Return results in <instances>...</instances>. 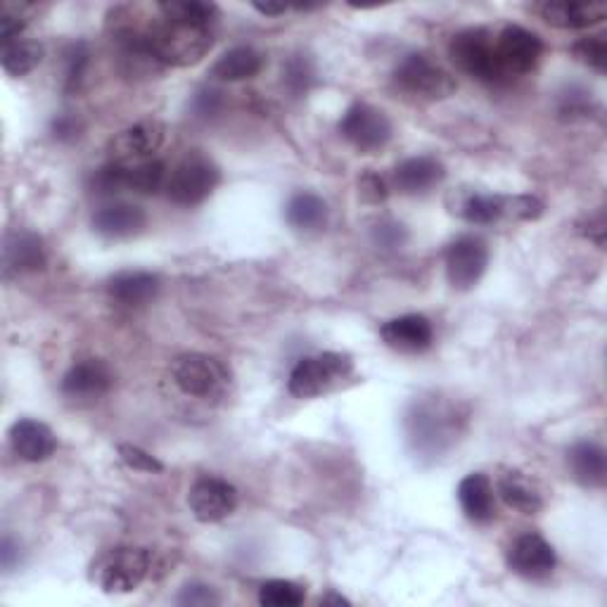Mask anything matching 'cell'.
Masks as SVG:
<instances>
[{
  "label": "cell",
  "mask_w": 607,
  "mask_h": 607,
  "mask_svg": "<svg viewBox=\"0 0 607 607\" xmlns=\"http://www.w3.org/2000/svg\"><path fill=\"white\" fill-rule=\"evenodd\" d=\"M285 219L295 231H321L328 223V204L313 193H297L285 206Z\"/></svg>",
  "instance_id": "obj_27"
},
{
  "label": "cell",
  "mask_w": 607,
  "mask_h": 607,
  "mask_svg": "<svg viewBox=\"0 0 607 607\" xmlns=\"http://www.w3.org/2000/svg\"><path fill=\"white\" fill-rule=\"evenodd\" d=\"M88 62H90V53H88V45L84 41L72 43L67 47L65 51V90L67 93H76L78 88H82Z\"/></svg>",
  "instance_id": "obj_34"
},
{
  "label": "cell",
  "mask_w": 607,
  "mask_h": 607,
  "mask_svg": "<svg viewBox=\"0 0 607 607\" xmlns=\"http://www.w3.org/2000/svg\"><path fill=\"white\" fill-rule=\"evenodd\" d=\"M588 239H594V243L598 245V247H603L605 245V214L600 212V214H596V216H590L588 221H586V228L582 231Z\"/></svg>",
  "instance_id": "obj_43"
},
{
  "label": "cell",
  "mask_w": 607,
  "mask_h": 607,
  "mask_svg": "<svg viewBox=\"0 0 607 607\" xmlns=\"http://www.w3.org/2000/svg\"><path fill=\"white\" fill-rule=\"evenodd\" d=\"M150 574V553L136 546H119L103 553L90 567V582L103 594H131Z\"/></svg>",
  "instance_id": "obj_2"
},
{
  "label": "cell",
  "mask_w": 607,
  "mask_h": 607,
  "mask_svg": "<svg viewBox=\"0 0 607 607\" xmlns=\"http://www.w3.org/2000/svg\"><path fill=\"white\" fill-rule=\"evenodd\" d=\"M221 90H214V88H202L195 93L193 98V115L198 119H212L216 117L221 107H223V98H221Z\"/></svg>",
  "instance_id": "obj_39"
},
{
  "label": "cell",
  "mask_w": 607,
  "mask_h": 607,
  "mask_svg": "<svg viewBox=\"0 0 607 607\" xmlns=\"http://www.w3.org/2000/svg\"><path fill=\"white\" fill-rule=\"evenodd\" d=\"M93 231L109 239H129L148 226V214L142 206L131 202L103 204L90 219Z\"/></svg>",
  "instance_id": "obj_18"
},
{
  "label": "cell",
  "mask_w": 607,
  "mask_h": 607,
  "mask_svg": "<svg viewBox=\"0 0 607 607\" xmlns=\"http://www.w3.org/2000/svg\"><path fill=\"white\" fill-rule=\"evenodd\" d=\"M167 164L162 159H146V162L124 164L126 193L136 195H157L167 188Z\"/></svg>",
  "instance_id": "obj_28"
},
{
  "label": "cell",
  "mask_w": 607,
  "mask_h": 607,
  "mask_svg": "<svg viewBox=\"0 0 607 607\" xmlns=\"http://www.w3.org/2000/svg\"><path fill=\"white\" fill-rule=\"evenodd\" d=\"M221 183V171L204 155H188L173 167L167 179V198L179 206H195L210 198Z\"/></svg>",
  "instance_id": "obj_5"
},
{
  "label": "cell",
  "mask_w": 607,
  "mask_h": 607,
  "mask_svg": "<svg viewBox=\"0 0 607 607\" xmlns=\"http://www.w3.org/2000/svg\"><path fill=\"white\" fill-rule=\"evenodd\" d=\"M555 551L541 534H522L508 549V567L524 579H543L555 569Z\"/></svg>",
  "instance_id": "obj_15"
},
{
  "label": "cell",
  "mask_w": 607,
  "mask_h": 607,
  "mask_svg": "<svg viewBox=\"0 0 607 607\" xmlns=\"http://www.w3.org/2000/svg\"><path fill=\"white\" fill-rule=\"evenodd\" d=\"M111 41H115L117 47L119 72L126 78H134V82L142 78V82H148V78H155L167 70L150 51L146 29H138L134 24H117Z\"/></svg>",
  "instance_id": "obj_11"
},
{
  "label": "cell",
  "mask_w": 607,
  "mask_h": 607,
  "mask_svg": "<svg viewBox=\"0 0 607 607\" xmlns=\"http://www.w3.org/2000/svg\"><path fill=\"white\" fill-rule=\"evenodd\" d=\"M10 446L26 462H43L57 451V437L51 427L39 420L22 418L10 427Z\"/></svg>",
  "instance_id": "obj_19"
},
{
  "label": "cell",
  "mask_w": 607,
  "mask_h": 607,
  "mask_svg": "<svg viewBox=\"0 0 607 607\" xmlns=\"http://www.w3.org/2000/svg\"><path fill=\"white\" fill-rule=\"evenodd\" d=\"M264 70V55L252 45H237L233 51L223 53L216 65L212 67V76L216 82H249Z\"/></svg>",
  "instance_id": "obj_25"
},
{
  "label": "cell",
  "mask_w": 607,
  "mask_h": 607,
  "mask_svg": "<svg viewBox=\"0 0 607 607\" xmlns=\"http://www.w3.org/2000/svg\"><path fill=\"white\" fill-rule=\"evenodd\" d=\"M499 497L508 508L518 510L522 515H536L543 508V497L534 479L526 477L520 470H503L499 475Z\"/></svg>",
  "instance_id": "obj_24"
},
{
  "label": "cell",
  "mask_w": 607,
  "mask_h": 607,
  "mask_svg": "<svg viewBox=\"0 0 607 607\" xmlns=\"http://www.w3.org/2000/svg\"><path fill=\"white\" fill-rule=\"evenodd\" d=\"M493 47H497L499 65L508 84L534 72L543 55L541 39L518 24H505L501 31H497L493 34Z\"/></svg>",
  "instance_id": "obj_9"
},
{
  "label": "cell",
  "mask_w": 607,
  "mask_h": 607,
  "mask_svg": "<svg viewBox=\"0 0 607 607\" xmlns=\"http://www.w3.org/2000/svg\"><path fill=\"white\" fill-rule=\"evenodd\" d=\"M307 600L303 586L287 579H270L259 588V603L264 607H299Z\"/></svg>",
  "instance_id": "obj_33"
},
{
  "label": "cell",
  "mask_w": 607,
  "mask_h": 607,
  "mask_svg": "<svg viewBox=\"0 0 607 607\" xmlns=\"http://www.w3.org/2000/svg\"><path fill=\"white\" fill-rule=\"evenodd\" d=\"M394 82L404 93L425 100H444L458 88L456 78L449 72L418 53L406 55L398 62V67L394 70Z\"/></svg>",
  "instance_id": "obj_7"
},
{
  "label": "cell",
  "mask_w": 607,
  "mask_h": 607,
  "mask_svg": "<svg viewBox=\"0 0 607 607\" xmlns=\"http://www.w3.org/2000/svg\"><path fill=\"white\" fill-rule=\"evenodd\" d=\"M321 603L323 605H349V600L347 598H342V596H334V594H330V596H326V598H321Z\"/></svg>",
  "instance_id": "obj_46"
},
{
  "label": "cell",
  "mask_w": 607,
  "mask_h": 607,
  "mask_svg": "<svg viewBox=\"0 0 607 607\" xmlns=\"http://www.w3.org/2000/svg\"><path fill=\"white\" fill-rule=\"evenodd\" d=\"M446 278L456 290H472L489 266V247L482 237L460 235L444 254Z\"/></svg>",
  "instance_id": "obj_10"
},
{
  "label": "cell",
  "mask_w": 607,
  "mask_h": 607,
  "mask_svg": "<svg viewBox=\"0 0 607 607\" xmlns=\"http://www.w3.org/2000/svg\"><path fill=\"white\" fill-rule=\"evenodd\" d=\"M572 55L577 57V62H582V65H586L588 70H594L598 74L607 72V41H605V36L579 39L572 45Z\"/></svg>",
  "instance_id": "obj_35"
},
{
  "label": "cell",
  "mask_w": 607,
  "mask_h": 607,
  "mask_svg": "<svg viewBox=\"0 0 607 607\" xmlns=\"http://www.w3.org/2000/svg\"><path fill=\"white\" fill-rule=\"evenodd\" d=\"M254 10L266 14V18H280V14L287 12L285 3H254Z\"/></svg>",
  "instance_id": "obj_44"
},
{
  "label": "cell",
  "mask_w": 607,
  "mask_h": 607,
  "mask_svg": "<svg viewBox=\"0 0 607 607\" xmlns=\"http://www.w3.org/2000/svg\"><path fill=\"white\" fill-rule=\"evenodd\" d=\"M380 338L390 349L402 351V354H420V351L433 347L435 330L425 316L406 313L382 326Z\"/></svg>",
  "instance_id": "obj_17"
},
{
  "label": "cell",
  "mask_w": 607,
  "mask_h": 607,
  "mask_svg": "<svg viewBox=\"0 0 607 607\" xmlns=\"http://www.w3.org/2000/svg\"><path fill=\"white\" fill-rule=\"evenodd\" d=\"M446 179V169L439 159L429 155L408 157L394 169V185L404 195H425Z\"/></svg>",
  "instance_id": "obj_20"
},
{
  "label": "cell",
  "mask_w": 607,
  "mask_h": 607,
  "mask_svg": "<svg viewBox=\"0 0 607 607\" xmlns=\"http://www.w3.org/2000/svg\"><path fill=\"white\" fill-rule=\"evenodd\" d=\"M51 134L57 140H74L78 136V121L72 115H60L51 124Z\"/></svg>",
  "instance_id": "obj_42"
},
{
  "label": "cell",
  "mask_w": 607,
  "mask_h": 607,
  "mask_svg": "<svg viewBox=\"0 0 607 607\" xmlns=\"http://www.w3.org/2000/svg\"><path fill=\"white\" fill-rule=\"evenodd\" d=\"M0 62H3L6 74L22 78L34 72L43 62V45L31 39H18L8 45H3V53H0Z\"/></svg>",
  "instance_id": "obj_30"
},
{
  "label": "cell",
  "mask_w": 607,
  "mask_h": 607,
  "mask_svg": "<svg viewBox=\"0 0 607 607\" xmlns=\"http://www.w3.org/2000/svg\"><path fill=\"white\" fill-rule=\"evenodd\" d=\"M3 264L8 276L36 274V270H43L47 264L43 239L36 233H29V231L8 233L6 247H3Z\"/></svg>",
  "instance_id": "obj_21"
},
{
  "label": "cell",
  "mask_w": 607,
  "mask_h": 607,
  "mask_svg": "<svg viewBox=\"0 0 607 607\" xmlns=\"http://www.w3.org/2000/svg\"><path fill=\"white\" fill-rule=\"evenodd\" d=\"M107 292L121 307H146L159 295V278L148 270H124L109 278Z\"/></svg>",
  "instance_id": "obj_23"
},
{
  "label": "cell",
  "mask_w": 607,
  "mask_h": 607,
  "mask_svg": "<svg viewBox=\"0 0 607 607\" xmlns=\"http://www.w3.org/2000/svg\"><path fill=\"white\" fill-rule=\"evenodd\" d=\"M167 126L157 119H142L136 121L129 129H124L115 140L109 142L111 162L134 164L146 162V159H155V152L164 146Z\"/></svg>",
  "instance_id": "obj_12"
},
{
  "label": "cell",
  "mask_w": 607,
  "mask_h": 607,
  "mask_svg": "<svg viewBox=\"0 0 607 607\" xmlns=\"http://www.w3.org/2000/svg\"><path fill=\"white\" fill-rule=\"evenodd\" d=\"M567 466L572 477L582 487H603L607 475V462L603 446L596 441H579L574 444L567 454Z\"/></svg>",
  "instance_id": "obj_26"
},
{
  "label": "cell",
  "mask_w": 607,
  "mask_h": 607,
  "mask_svg": "<svg viewBox=\"0 0 607 607\" xmlns=\"http://www.w3.org/2000/svg\"><path fill=\"white\" fill-rule=\"evenodd\" d=\"M454 212L477 226H487V223L499 221L503 216V198L501 195H484V193H466L460 195L454 204Z\"/></svg>",
  "instance_id": "obj_31"
},
{
  "label": "cell",
  "mask_w": 607,
  "mask_h": 607,
  "mask_svg": "<svg viewBox=\"0 0 607 607\" xmlns=\"http://www.w3.org/2000/svg\"><path fill=\"white\" fill-rule=\"evenodd\" d=\"M458 503L462 513L475 524H489L497 518V503H493L491 479L484 472H470L458 484Z\"/></svg>",
  "instance_id": "obj_22"
},
{
  "label": "cell",
  "mask_w": 607,
  "mask_h": 607,
  "mask_svg": "<svg viewBox=\"0 0 607 607\" xmlns=\"http://www.w3.org/2000/svg\"><path fill=\"white\" fill-rule=\"evenodd\" d=\"M175 600H179V605H216L219 596L214 594L212 586L188 584L181 588V594Z\"/></svg>",
  "instance_id": "obj_41"
},
{
  "label": "cell",
  "mask_w": 607,
  "mask_h": 607,
  "mask_svg": "<svg viewBox=\"0 0 607 607\" xmlns=\"http://www.w3.org/2000/svg\"><path fill=\"white\" fill-rule=\"evenodd\" d=\"M541 20L565 31H579L600 24L607 18V6L598 0H549L539 6Z\"/></svg>",
  "instance_id": "obj_16"
},
{
  "label": "cell",
  "mask_w": 607,
  "mask_h": 607,
  "mask_svg": "<svg viewBox=\"0 0 607 607\" xmlns=\"http://www.w3.org/2000/svg\"><path fill=\"white\" fill-rule=\"evenodd\" d=\"M111 387V373L100 359H86L74 363L62 377V396L72 404H93L103 398Z\"/></svg>",
  "instance_id": "obj_14"
},
{
  "label": "cell",
  "mask_w": 607,
  "mask_h": 607,
  "mask_svg": "<svg viewBox=\"0 0 607 607\" xmlns=\"http://www.w3.org/2000/svg\"><path fill=\"white\" fill-rule=\"evenodd\" d=\"M375 243L380 247H387V249H394V247H402L406 243V228L402 226V223H394V221H380L377 228L373 233Z\"/></svg>",
  "instance_id": "obj_40"
},
{
  "label": "cell",
  "mask_w": 607,
  "mask_h": 607,
  "mask_svg": "<svg viewBox=\"0 0 607 607\" xmlns=\"http://www.w3.org/2000/svg\"><path fill=\"white\" fill-rule=\"evenodd\" d=\"M340 134L361 155H375L392 140L394 126L382 109L369 103H356L344 111Z\"/></svg>",
  "instance_id": "obj_8"
},
{
  "label": "cell",
  "mask_w": 607,
  "mask_h": 607,
  "mask_svg": "<svg viewBox=\"0 0 607 607\" xmlns=\"http://www.w3.org/2000/svg\"><path fill=\"white\" fill-rule=\"evenodd\" d=\"M503 214L522 219V221H534L543 214V202L534 195L503 198Z\"/></svg>",
  "instance_id": "obj_37"
},
{
  "label": "cell",
  "mask_w": 607,
  "mask_h": 607,
  "mask_svg": "<svg viewBox=\"0 0 607 607\" xmlns=\"http://www.w3.org/2000/svg\"><path fill=\"white\" fill-rule=\"evenodd\" d=\"M283 84L295 98H301L316 84V67L307 55H292L283 65Z\"/></svg>",
  "instance_id": "obj_32"
},
{
  "label": "cell",
  "mask_w": 607,
  "mask_h": 607,
  "mask_svg": "<svg viewBox=\"0 0 607 607\" xmlns=\"http://www.w3.org/2000/svg\"><path fill=\"white\" fill-rule=\"evenodd\" d=\"M449 55L454 65L482 84L503 86L508 78L501 72L493 34L489 29H466L451 39Z\"/></svg>",
  "instance_id": "obj_4"
},
{
  "label": "cell",
  "mask_w": 607,
  "mask_h": 607,
  "mask_svg": "<svg viewBox=\"0 0 607 607\" xmlns=\"http://www.w3.org/2000/svg\"><path fill=\"white\" fill-rule=\"evenodd\" d=\"M354 373V361L338 351L301 359L287 380V390L297 398H316L340 387L342 382Z\"/></svg>",
  "instance_id": "obj_3"
},
{
  "label": "cell",
  "mask_w": 607,
  "mask_h": 607,
  "mask_svg": "<svg viewBox=\"0 0 607 607\" xmlns=\"http://www.w3.org/2000/svg\"><path fill=\"white\" fill-rule=\"evenodd\" d=\"M359 195H361L363 202L380 204V202H385L390 198V190H387V183H385V179H382V175L369 171L359 179Z\"/></svg>",
  "instance_id": "obj_38"
},
{
  "label": "cell",
  "mask_w": 607,
  "mask_h": 607,
  "mask_svg": "<svg viewBox=\"0 0 607 607\" xmlns=\"http://www.w3.org/2000/svg\"><path fill=\"white\" fill-rule=\"evenodd\" d=\"M119 458L124 460V466H129L131 470H138V472H162L164 470L162 462L134 444H119Z\"/></svg>",
  "instance_id": "obj_36"
},
{
  "label": "cell",
  "mask_w": 607,
  "mask_h": 607,
  "mask_svg": "<svg viewBox=\"0 0 607 607\" xmlns=\"http://www.w3.org/2000/svg\"><path fill=\"white\" fill-rule=\"evenodd\" d=\"M146 39L155 57L169 67H190L214 47L212 29L159 20L146 26Z\"/></svg>",
  "instance_id": "obj_1"
},
{
  "label": "cell",
  "mask_w": 607,
  "mask_h": 607,
  "mask_svg": "<svg viewBox=\"0 0 607 607\" xmlns=\"http://www.w3.org/2000/svg\"><path fill=\"white\" fill-rule=\"evenodd\" d=\"M173 385L193 398H221L231 385V373L221 361L204 354H183L171 365Z\"/></svg>",
  "instance_id": "obj_6"
},
{
  "label": "cell",
  "mask_w": 607,
  "mask_h": 607,
  "mask_svg": "<svg viewBox=\"0 0 607 607\" xmlns=\"http://www.w3.org/2000/svg\"><path fill=\"white\" fill-rule=\"evenodd\" d=\"M188 505L195 520L214 524L233 515L237 508V491L231 482L221 477H200L188 493Z\"/></svg>",
  "instance_id": "obj_13"
},
{
  "label": "cell",
  "mask_w": 607,
  "mask_h": 607,
  "mask_svg": "<svg viewBox=\"0 0 607 607\" xmlns=\"http://www.w3.org/2000/svg\"><path fill=\"white\" fill-rule=\"evenodd\" d=\"M14 555H18V549L12 546V539L6 536V539H3V551H0V557H3V567H6V569H12V565H14Z\"/></svg>",
  "instance_id": "obj_45"
},
{
  "label": "cell",
  "mask_w": 607,
  "mask_h": 607,
  "mask_svg": "<svg viewBox=\"0 0 607 607\" xmlns=\"http://www.w3.org/2000/svg\"><path fill=\"white\" fill-rule=\"evenodd\" d=\"M157 10L162 12L164 20L204 29H212L219 18V8L214 3H204V0H167V3H159Z\"/></svg>",
  "instance_id": "obj_29"
}]
</instances>
